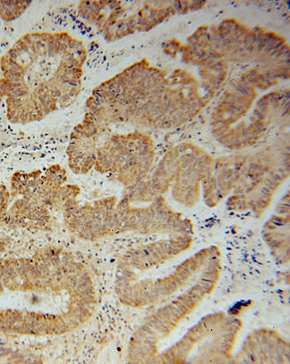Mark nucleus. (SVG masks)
<instances>
[{
    "mask_svg": "<svg viewBox=\"0 0 290 364\" xmlns=\"http://www.w3.org/2000/svg\"><path fill=\"white\" fill-rule=\"evenodd\" d=\"M31 1H0V17L6 21H13L21 16Z\"/></svg>",
    "mask_w": 290,
    "mask_h": 364,
    "instance_id": "obj_3",
    "label": "nucleus"
},
{
    "mask_svg": "<svg viewBox=\"0 0 290 364\" xmlns=\"http://www.w3.org/2000/svg\"><path fill=\"white\" fill-rule=\"evenodd\" d=\"M87 50L68 31L25 33L2 57L0 97L14 124L38 122L75 102Z\"/></svg>",
    "mask_w": 290,
    "mask_h": 364,
    "instance_id": "obj_1",
    "label": "nucleus"
},
{
    "mask_svg": "<svg viewBox=\"0 0 290 364\" xmlns=\"http://www.w3.org/2000/svg\"><path fill=\"white\" fill-rule=\"evenodd\" d=\"M289 211V206L281 212L279 207V214L274 215L272 220L267 224L264 236L267 242L275 252L276 259L289 261V214L285 213Z\"/></svg>",
    "mask_w": 290,
    "mask_h": 364,
    "instance_id": "obj_2",
    "label": "nucleus"
}]
</instances>
